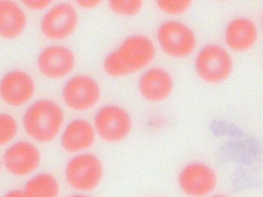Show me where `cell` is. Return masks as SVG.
<instances>
[{"label": "cell", "mask_w": 263, "mask_h": 197, "mask_svg": "<svg viewBox=\"0 0 263 197\" xmlns=\"http://www.w3.org/2000/svg\"><path fill=\"white\" fill-rule=\"evenodd\" d=\"M156 53V44L151 38L141 34H132L107 55L104 69L111 77L128 76L149 67Z\"/></svg>", "instance_id": "1"}, {"label": "cell", "mask_w": 263, "mask_h": 197, "mask_svg": "<svg viewBox=\"0 0 263 197\" xmlns=\"http://www.w3.org/2000/svg\"><path fill=\"white\" fill-rule=\"evenodd\" d=\"M65 115L61 107L47 99L35 101L26 109L23 116V129L34 141L41 144L52 142L61 133Z\"/></svg>", "instance_id": "2"}, {"label": "cell", "mask_w": 263, "mask_h": 197, "mask_svg": "<svg viewBox=\"0 0 263 197\" xmlns=\"http://www.w3.org/2000/svg\"><path fill=\"white\" fill-rule=\"evenodd\" d=\"M194 68L202 81L210 84H219L231 76L234 61L230 51L220 44L209 43L196 52Z\"/></svg>", "instance_id": "3"}, {"label": "cell", "mask_w": 263, "mask_h": 197, "mask_svg": "<svg viewBox=\"0 0 263 197\" xmlns=\"http://www.w3.org/2000/svg\"><path fill=\"white\" fill-rule=\"evenodd\" d=\"M156 43L161 50L175 58L189 56L197 45L196 35L188 25L175 18L162 22L156 32Z\"/></svg>", "instance_id": "4"}, {"label": "cell", "mask_w": 263, "mask_h": 197, "mask_svg": "<svg viewBox=\"0 0 263 197\" xmlns=\"http://www.w3.org/2000/svg\"><path fill=\"white\" fill-rule=\"evenodd\" d=\"M92 124L97 135L111 144L124 141L133 129V121L128 111L116 104L104 105L98 109Z\"/></svg>", "instance_id": "5"}, {"label": "cell", "mask_w": 263, "mask_h": 197, "mask_svg": "<svg viewBox=\"0 0 263 197\" xmlns=\"http://www.w3.org/2000/svg\"><path fill=\"white\" fill-rule=\"evenodd\" d=\"M64 173L65 180L70 187L80 192H87L100 184L104 168L97 155L84 152L74 154L68 160Z\"/></svg>", "instance_id": "6"}, {"label": "cell", "mask_w": 263, "mask_h": 197, "mask_svg": "<svg viewBox=\"0 0 263 197\" xmlns=\"http://www.w3.org/2000/svg\"><path fill=\"white\" fill-rule=\"evenodd\" d=\"M216 171L208 163L193 161L183 165L177 176V185L187 197H208L218 185Z\"/></svg>", "instance_id": "7"}, {"label": "cell", "mask_w": 263, "mask_h": 197, "mask_svg": "<svg viewBox=\"0 0 263 197\" xmlns=\"http://www.w3.org/2000/svg\"><path fill=\"white\" fill-rule=\"evenodd\" d=\"M41 155L38 148L31 142L21 140L10 144L5 150L2 162L6 170L16 176L32 174L39 167Z\"/></svg>", "instance_id": "8"}, {"label": "cell", "mask_w": 263, "mask_h": 197, "mask_svg": "<svg viewBox=\"0 0 263 197\" xmlns=\"http://www.w3.org/2000/svg\"><path fill=\"white\" fill-rule=\"evenodd\" d=\"M100 95L98 83L93 78L83 74L71 77L62 90V97L65 105L78 111L87 110L94 107Z\"/></svg>", "instance_id": "9"}, {"label": "cell", "mask_w": 263, "mask_h": 197, "mask_svg": "<svg viewBox=\"0 0 263 197\" xmlns=\"http://www.w3.org/2000/svg\"><path fill=\"white\" fill-rule=\"evenodd\" d=\"M174 80L165 69L149 67L142 71L137 82L140 96L146 101L159 103L165 101L174 89Z\"/></svg>", "instance_id": "10"}, {"label": "cell", "mask_w": 263, "mask_h": 197, "mask_svg": "<svg viewBox=\"0 0 263 197\" xmlns=\"http://www.w3.org/2000/svg\"><path fill=\"white\" fill-rule=\"evenodd\" d=\"M78 22V15L74 8L69 3H58L51 7L43 15L41 30L47 37L62 40L74 31Z\"/></svg>", "instance_id": "11"}, {"label": "cell", "mask_w": 263, "mask_h": 197, "mask_svg": "<svg viewBox=\"0 0 263 197\" xmlns=\"http://www.w3.org/2000/svg\"><path fill=\"white\" fill-rule=\"evenodd\" d=\"M259 30L256 23L251 18L239 16L232 18L226 25L223 38L226 47L230 51L247 52L256 44Z\"/></svg>", "instance_id": "12"}, {"label": "cell", "mask_w": 263, "mask_h": 197, "mask_svg": "<svg viewBox=\"0 0 263 197\" xmlns=\"http://www.w3.org/2000/svg\"><path fill=\"white\" fill-rule=\"evenodd\" d=\"M97 134L93 124L82 119H74L68 122L60 133V144L67 153L76 154L91 148Z\"/></svg>", "instance_id": "13"}, {"label": "cell", "mask_w": 263, "mask_h": 197, "mask_svg": "<svg viewBox=\"0 0 263 197\" xmlns=\"http://www.w3.org/2000/svg\"><path fill=\"white\" fill-rule=\"evenodd\" d=\"M34 90L32 77L22 71H10L3 76L1 81V97L6 104L12 107H19L28 102Z\"/></svg>", "instance_id": "14"}, {"label": "cell", "mask_w": 263, "mask_h": 197, "mask_svg": "<svg viewBox=\"0 0 263 197\" xmlns=\"http://www.w3.org/2000/svg\"><path fill=\"white\" fill-rule=\"evenodd\" d=\"M37 63L40 71L44 75L57 78L67 75L72 70L75 64V57L68 48L54 45L41 51Z\"/></svg>", "instance_id": "15"}, {"label": "cell", "mask_w": 263, "mask_h": 197, "mask_svg": "<svg viewBox=\"0 0 263 197\" xmlns=\"http://www.w3.org/2000/svg\"><path fill=\"white\" fill-rule=\"evenodd\" d=\"M26 16L23 10L15 2L0 1V34L5 38L18 36L26 24Z\"/></svg>", "instance_id": "16"}, {"label": "cell", "mask_w": 263, "mask_h": 197, "mask_svg": "<svg viewBox=\"0 0 263 197\" xmlns=\"http://www.w3.org/2000/svg\"><path fill=\"white\" fill-rule=\"evenodd\" d=\"M24 191L29 197H58L60 191L58 180L48 172L37 173L25 183Z\"/></svg>", "instance_id": "17"}, {"label": "cell", "mask_w": 263, "mask_h": 197, "mask_svg": "<svg viewBox=\"0 0 263 197\" xmlns=\"http://www.w3.org/2000/svg\"><path fill=\"white\" fill-rule=\"evenodd\" d=\"M108 6L116 14L132 17L141 12L143 2L140 0H110L108 1Z\"/></svg>", "instance_id": "18"}, {"label": "cell", "mask_w": 263, "mask_h": 197, "mask_svg": "<svg viewBox=\"0 0 263 197\" xmlns=\"http://www.w3.org/2000/svg\"><path fill=\"white\" fill-rule=\"evenodd\" d=\"M18 126L15 119L11 115L3 113L0 115V144L10 143L16 136Z\"/></svg>", "instance_id": "19"}, {"label": "cell", "mask_w": 263, "mask_h": 197, "mask_svg": "<svg viewBox=\"0 0 263 197\" xmlns=\"http://www.w3.org/2000/svg\"><path fill=\"white\" fill-rule=\"evenodd\" d=\"M189 0H158L156 5L163 13L171 16H178L186 12L191 7Z\"/></svg>", "instance_id": "20"}, {"label": "cell", "mask_w": 263, "mask_h": 197, "mask_svg": "<svg viewBox=\"0 0 263 197\" xmlns=\"http://www.w3.org/2000/svg\"><path fill=\"white\" fill-rule=\"evenodd\" d=\"M51 1H22V3L27 8L34 10H42L47 7Z\"/></svg>", "instance_id": "21"}, {"label": "cell", "mask_w": 263, "mask_h": 197, "mask_svg": "<svg viewBox=\"0 0 263 197\" xmlns=\"http://www.w3.org/2000/svg\"><path fill=\"white\" fill-rule=\"evenodd\" d=\"M76 3L80 7L86 8L90 9L96 7L99 5L101 3V1H77Z\"/></svg>", "instance_id": "22"}, {"label": "cell", "mask_w": 263, "mask_h": 197, "mask_svg": "<svg viewBox=\"0 0 263 197\" xmlns=\"http://www.w3.org/2000/svg\"><path fill=\"white\" fill-rule=\"evenodd\" d=\"M4 197H29L24 190L13 189L8 191Z\"/></svg>", "instance_id": "23"}, {"label": "cell", "mask_w": 263, "mask_h": 197, "mask_svg": "<svg viewBox=\"0 0 263 197\" xmlns=\"http://www.w3.org/2000/svg\"><path fill=\"white\" fill-rule=\"evenodd\" d=\"M208 197H230V196L227 194H223V193H215V194L213 193Z\"/></svg>", "instance_id": "24"}, {"label": "cell", "mask_w": 263, "mask_h": 197, "mask_svg": "<svg viewBox=\"0 0 263 197\" xmlns=\"http://www.w3.org/2000/svg\"><path fill=\"white\" fill-rule=\"evenodd\" d=\"M69 197H91L87 194H83V193H78V194H73Z\"/></svg>", "instance_id": "25"}, {"label": "cell", "mask_w": 263, "mask_h": 197, "mask_svg": "<svg viewBox=\"0 0 263 197\" xmlns=\"http://www.w3.org/2000/svg\"><path fill=\"white\" fill-rule=\"evenodd\" d=\"M260 26L262 30L263 31V13L261 16L260 18Z\"/></svg>", "instance_id": "26"}]
</instances>
